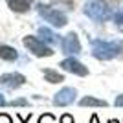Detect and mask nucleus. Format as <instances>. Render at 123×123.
I'll return each instance as SVG.
<instances>
[{
	"label": "nucleus",
	"mask_w": 123,
	"mask_h": 123,
	"mask_svg": "<svg viewBox=\"0 0 123 123\" xmlns=\"http://www.w3.org/2000/svg\"><path fill=\"white\" fill-rule=\"evenodd\" d=\"M59 66H61L62 70H66V72L74 74V75H79V77L88 75V68L85 66L81 61H77L75 57H68V59L61 61V64H59Z\"/></svg>",
	"instance_id": "0eeeda50"
},
{
	"label": "nucleus",
	"mask_w": 123,
	"mask_h": 123,
	"mask_svg": "<svg viewBox=\"0 0 123 123\" xmlns=\"http://www.w3.org/2000/svg\"><path fill=\"white\" fill-rule=\"evenodd\" d=\"M9 105H11V107H28V105H30V101H28V99H24V98H18V99L9 101Z\"/></svg>",
	"instance_id": "4468645a"
},
{
	"label": "nucleus",
	"mask_w": 123,
	"mask_h": 123,
	"mask_svg": "<svg viewBox=\"0 0 123 123\" xmlns=\"http://www.w3.org/2000/svg\"><path fill=\"white\" fill-rule=\"evenodd\" d=\"M112 18H114V22H116L118 26H123V7L118 11V13H114Z\"/></svg>",
	"instance_id": "dca6fc26"
},
{
	"label": "nucleus",
	"mask_w": 123,
	"mask_h": 123,
	"mask_svg": "<svg viewBox=\"0 0 123 123\" xmlns=\"http://www.w3.org/2000/svg\"><path fill=\"white\" fill-rule=\"evenodd\" d=\"M108 103L105 99L94 98V96H85V98L79 101V107H107Z\"/></svg>",
	"instance_id": "9b49d317"
},
{
	"label": "nucleus",
	"mask_w": 123,
	"mask_h": 123,
	"mask_svg": "<svg viewBox=\"0 0 123 123\" xmlns=\"http://www.w3.org/2000/svg\"><path fill=\"white\" fill-rule=\"evenodd\" d=\"M26 83V77L18 72H9V74H2L0 75V85L7 90H17Z\"/></svg>",
	"instance_id": "6e6552de"
},
{
	"label": "nucleus",
	"mask_w": 123,
	"mask_h": 123,
	"mask_svg": "<svg viewBox=\"0 0 123 123\" xmlns=\"http://www.w3.org/2000/svg\"><path fill=\"white\" fill-rule=\"evenodd\" d=\"M39 123H55V118H53V114H42L39 118Z\"/></svg>",
	"instance_id": "2eb2a0df"
},
{
	"label": "nucleus",
	"mask_w": 123,
	"mask_h": 123,
	"mask_svg": "<svg viewBox=\"0 0 123 123\" xmlns=\"http://www.w3.org/2000/svg\"><path fill=\"white\" fill-rule=\"evenodd\" d=\"M90 123H99V119H98V116H96V114L90 118Z\"/></svg>",
	"instance_id": "4be33fe9"
},
{
	"label": "nucleus",
	"mask_w": 123,
	"mask_h": 123,
	"mask_svg": "<svg viewBox=\"0 0 123 123\" xmlns=\"http://www.w3.org/2000/svg\"><path fill=\"white\" fill-rule=\"evenodd\" d=\"M37 11H39V15L44 18L46 22H50L53 28H62V26L68 24V18L66 15L59 9H53L50 6H44V4H39L37 6Z\"/></svg>",
	"instance_id": "7ed1b4c3"
},
{
	"label": "nucleus",
	"mask_w": 123,
	"mask_h": 123,
	"mask_svg": "<svg viewBox=\"0 0 123 123\" xmlns=\"http://www.w3.org/2000/svg\"><path fill=\"white\" fill-rule=\"evenodd\" d=\"M59 123H75V121H74V116H72V114H62L61 119H59Z\"/></svg>",
	"instance_id": "f3484780"
},
{
	"label": "nucleus",
	"mask_w": 123,
	"mask_h": 123,
	"mask_svg": "<svg viewBox=\"0 0 123 123\" xmlns=\"http://www.w3.org/2000/svg\"><path fill=\"white\" fill-rule=\"evenodd\" d=\"M42 74H44V77H46V81L51 83V85H57V83H62V81H64V75L59 74V72H55V70H51V68H44Z\"/></svg>",
	"instance_id": "ddd939ff"
},
{
	"label": "nucleus",
	"mask_w": 123,
	"mask_h": 123,
	"mask_svg": "<svg viewBox=\"0 0 123 123\" xmlns=\"http://www.w3.org/2000/svg\"><path fill=\"white\" fill-rule=\"evenodd\" d=\"M114 105H116V107H123V94L116 96V101H114Z\"/></svg>",
	"instance_id": "aec40b11"
},
{
	"label": "nucleus",
	"mask_w": 123,
	"mask_h": 123,
	"mask_svg": "<svg viewBox=\"0 0 123 123\" xmlns=\"http://www.w3.org/2000/svg\"><path fill=\"white\" fill-rule=\"evenodd\" d=\"M7 6L17 13H24V11L30 9L31 0H7Z\"/></svg>",
	"instance_id": "f8f14e48"
},
{
	"label": "nucleus",
	"mask_w": 123,
	"mask_h": 123,
	"mask_svg": "<svg viewBox=\"0 0 123 123\" xmlns=\"http://www.w3.org/2000/svg\"><path fill=\"white\" fill-rule=\"evenodd\" d=\"M0 123H13V121H11V118L7 116V114L2 112V114H0Z\"/></svg>",
	"instance_id": "6ab92c4d"
},
{
	"label": "nucleus",
	"mask_w": 123,
	"mask_h": 123,
	"mask_svg": "<svg viewBox=\"0 0 123 123\" xmlns=\"http://www.w3.org/2000/svg\"><path fill=\"white\" fill-rule=\"evenodd\" d=\"M24 46L30 50V53H33L35 57H51L53 55V50L50 48V44H46L44 41H41L39 37H24Z\"/></svg>",
	"instance_id": "20e7f679"
},
{
	"label": "nucleus",
	"mask_w": 123,
	"mask_h": 123,
	"mask_svg": "<svg viewBox=\"0 0 123 123\" xmlns=\"http://www.w3.org/2000/svg\"><path fill=\"white\" fill-rule=\"evenodd\" d=\"M6 105H7V101H6L4 94H0V107H6Z\"/></svg>",
	"instance_id": "412c9836"
},
{
	"label": "nucleus",
	"mask_w": 123,
	"mask_h": 123,
	"mask_svg": "<svg viewBox=\"0 0 123 123\" xmlns=\"http://www.w3.org/2000/svg\"><path fill=\"white\" fill-rule=\"evenodd\" d=\"M61 50H62V53H66V55H79V53H81V42H79L77 33L70 31L68 35L62 37Z\"/></svg>",
	"instance_id": "39448f33"
},
{
	"label": "nucleus",
	"mask_w": 123,
	"mask_h": 123,
	"mask_svg": "<svg viewBox=\"0 0 123 123\" xmlns=\"http://www.w3.org/2000/svg\"><path fill=\"white\" fill-rule=\"evenodd\" d=\"M17 118L20 119V123H30V119H31V112L28 114V116H20V114H17Z\"/></svg>",
	"instance_id": "a211bd4d"
},
{
	"label": "nucleus",
	"mask_w": 123,
	"mask_h": 123,
	"mask_svg": "<svg viewBox=\"0 0 123 123\" xmlns=\"http://www.w3.org/2000/svg\"><path fill=\"white\" fill-rule=\"evenodd\" d=\"M108 123H119V121H118V119H110Z\"/></svg>",
	"instance_id": "5701e85b"
},
{
	"label": "nucleus",
	"mask_w": 123,
	"mask_h": 123,
	"mask_svg": "<svg viewBox=\"0 0 123 123\" xmlns=\"http://www.w3.org/2000/svg\"><path fill=\"white\" fill-rule=\"evenodd\" d=\"M83 11H85V15L88 18H92L94 22H99V24L114 17L105 0H88L85 4V7H83Z\"/></svg>",
	"instance_id": "f03ea898"
},
{
	"label": "nucleus",
	"mask_w": 123,
	"mask_h": 123,
	"mask_svg": "<svg viewBox=\"0 0 123 123\" xmlns=\"http://www.w3.org/2000/svg\"><path fill=\"white\" fill-rule=\"evenodd\" d=\"M37 37L41 39V41H44L46 44H61V39H59V35H57L55 31H51L50 28H46V26H42V28H39V31H37Z\"/></svg>",
	"instance_id": "1a4fd4ad"
},
{
	"label": "nucleus",
	"mask_w": 123,
	"mask_h": 123,
	"mask_svg": "<svg viewBox=\"0 0 123 123\" xmlns=\"http://www.w3.org/2000/svg\"><path fill=\"white\" fill-rule=\"evenodd\" d=\"M75 98H77L75 88L64 86L53 96V105H55V107H68V105H72V103L75 101Z\"/></svg>",
	"instance_id": "423d86ee"
},
{
	"label": "nucleus",
	"mask_w": 123,
	"mask_h": 123,
	"mask_svg": "<svg viewBox=\"0 0 123 123\" xmlns=\"http://www.w3.org/2000/svg\"><path fill=\"white\" fill-rule=\"evenodd\" d=\"M92 55L99 61H110L123 53V44L118 41H105V39H90Z\"/></svg>",
	"instance_id": "f257e3e1"
},
{
	"label": "nucleus",
	"mask_w": 123,
	"mask_h": 123,
	"mask_svg": "<svg viewBox=\"0 0 123 123\" xmlns=\"http://www.w3.org/2000/svg\"><path fill=\"white\" fill-rule=\"evenodd\" d=\"M0 59H4V61H17L18 59V51L15 50L13 46H7V44H2L0 46Z\"/></svg>",
	"instance_id": "9d476101"
}]
</instances>
